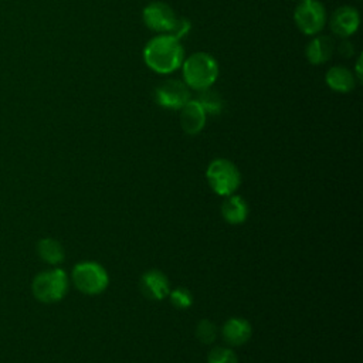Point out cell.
I'll return each mask as SVG.
<instances>
[{
    "label": "cell",
    "instance_id": "1",
    "mask_svg": "<svg viewBox=\"0 0 363 363\" xmlns=\"http://www.w3.org/2000/svg\"><path fill=\"white\" fill-rule=\"evenodd\" d=\"M184 60V50L180 40L159 34L150 38L143 48V61L152 71L157 74H170L182 67Z\"/></svg>",
    "mask_w": 363,
    "mask_h": 363
},
{
    "label": "cell",
    "instance_id": "2",
    "mask_svg": "<svg viewBox=\"0 0 363 363\" xmlns=\"http://www.w3.org/2000/svg\"><path fill=\"white\" fill-rule=\"evenodd\" d=\"M183 82L194 91L210 88L218 77V62L213 55L197 51L183 60Z\"/></svg>",
    "mask_w": 363,
    "mask_h": 363
},
{
    "label": "cell",
    "instance_id": "3",
    "mask_svg": "<svg viewBox=\"0 0 363 363\" xmlns=\"http://www.w3.org/2000/svg\"><path fill=\"white\" fill-rule=\"evenodd\" d=\"M210 187L220 196H230L241 183V174L237 166L227 159L213 160L206 172Z\"/></svg>",
    "mask_w": 363,
    "mask_h": 363
},
{
    "label": "cell",
    "instance_id": "4",
    "mask_svg": "<svg viewBox=\"0 0 363 363\" xmlns=\"http://www.w3.org/2000/svg\"><path fill=\"white\" fill-rule=\"evenodd\" d=\"M67 291L68 278L67 274L60 268L40 272L33 281L34 296L45 303L58 302L65 296Z\"/></svg>",
    "mask_w": 363,
    "mask_h": 363
},
{
    "label": "cell",
    "instance_id": "5",
    "mask_svg": "<svg viewBox=\"0 0 363 363\" xmlns=\"http://www.w3.org/2000/svg\"><path fill=\"white\" fill-rule=\"evenodd\" d=\"M72 281L81 292L88 295H96L104 292L109 284L105 268L94 261L77 264L72 269Z\"/></svg>",
    "mask_w": 363,
    "mask_h": 363
},
{
    "label": "cell",
    "instance_id": "6",
    "mask_svg": "<svg viewBox=\"0 0 363 363\" xmlns=\"http://www.w3.org/2000/svg\"><path fill=\"white\" fill-rule=\"evenodd\" d=\"M294 21L305 35H316L326 26L328 13L319 0H301L295 7Z\"/></svg>",
    "mask_w": 363,
    "mask_h": 363
},
{
    "label": "cell",
    "instance_id": "7",
    "mask_svg": "<svg viewBox=\"0 0 363 363\" xmlns=\"http://www.w3.org/2000/svg\"><path fill=\"white\" fill-rule=\"evenodd\" d=\"M155 99L166 109H180L191 99L190 88L180 79H166L155 89Z\"/></svg>",
    "mask_w": 363,
    "mask_h": 363
},
{
    "label": "cell",
    "instance_id": "8",
    "mask_svg": "<svg viewBox=\"0 0 363 363\" xmlns=\"http://www.w3.org/2000/svg\"><path fill=\"white\" fill-rule=\"evenodd\" d=\"M177 16L174 10L163 1L149 3L142 11V20L147 28L152 31L167 34L173 27Z\"/></svg>",
    "mask_w": 363,
    "mask_h": 363
},
{
    "label": "cell",
    "instance_id": "9",
    "mask_svg": "<svg viewBox=\"0 0 363 363\" xmlns=\"http://www.w3.org/2000/svg\"><path fill=\"white\" fill-rule=\"evenodd\" d=\"M359 24H360L359 11L352 6L337 7L329 18L330 31L340 38H349L350 35H353L357 31Z\"/></svg>",
    "mask_w": 363,
    "mask_h": 363
},
{
    "label": "cell",
    "instance_id": "10",
    "mask_svg": "<svg viewBox=\"0 0 363 363\" xmlns=\"http://www.w3.org/2000/svg\"><path fill=\"white\" fill-rule=\"evenodd\" d=\"M142 294L152 301L164 299L170 294V282L159 269H149L140 278Z\"/></svg>",
    "mask_w": 363,
    "mask_h": 363
},
{
    "label": "cell",
    "instance_id": "11",
    "mask_svg": "<svg viewBox=\"0 0 363 363\" xmlns=\"http://www.w3.org/2000/svg\"><path fill=\"white\" fill-rule=\"evenodd\" d=\"M206 119L207 113L196 99H190L180 108V125L187 135L200 133L206 125Z\"/></svg>",
    "mask_w": 363,
    "mask_h": 363
},
{
    "label": "cell",
    "instance_id": "12",
    "mask_svg": "<svg viewBox=\"0 0 363 363\" xmlns=\"http://www.w3.org/2000/svg\"><path fill=\"white\" fill-rule=\"evenodd\" d=\"M335 52V41L329 35H315L306 45V60L313 65L328 62Z\"/></svg>",
    "mask_w": 363,
    "mask_h": 363
},
{
    "label": "cell",
    "instance_id": "13",
    "mask_svg": "<svg viewBox=\"0 0 363 363\" xmlns=\"http://www.w3.org/2000/svg\"><path fill=\"white\" fill-rule=\"evenodd\" d=\"M325 82L332 91L346 94L354 89L357 81L353 75V71L343 65H335L326 71Z\"/></svg>",
    "mask_w": 363,
    "mask_h": 363
},
{
    "label": "cell",
    "instance_id": "14",
    "mask_svg": "<svg viewBox=\"0 0 363 363\" xmlns=\"http://www.w3.org/2000/svg\"><path fill=\"white\" fill-rule=\"evenodd\" d=\"M223 337L230 346H241L251 337V325L247 319L231 318L223 326Z\"/></svg>",
    "mask_w": 363,
    "mask_h": 363
},
{
    "label": "cell",
    "instance_id": "15",
    "mask_svg": "<svg viewBox=\"0 0 363 363\" xmlns=\"http://www.w3.org/2000/svg\"><path fill=\"white\" fill-rule=\"evenodd\" d=\"M221 214L227 223L241 224L247 220L248 206L242 197L231 196L223 201Z\"/></svg>",
    "mask_w": 363,
    "mask_h": 363
},
{
    "label": "cell",
    "instance_id": "16",
    "mask_svg": "<svg viewBox=\"0 0 363 363\" xmlns=\"http://www.w3.org/2000/svg\"><path fill=\"white\" fill-rule=\"evenodd\" d=\"M38 255L48 264H60L64 259V248L54 238H44L37 245Z\"/></svg>",
    "mask_w": 363,
    "mask_h": 363
},
{
    "label": "cell",
    "instance_id": "17",
    "mask_svg": "<svg viewBox=\"0 0 363 363\" xmlns=\"http://www.w3.org/2000/svg\"><path fill=\"white\" fill-rule=\"evenodd\" d=\"M196 101L203 106L206 113L218 115L223 111V98L217 91L211 89V86L199 91Z\"/></svg>",
    "mask_w": 363,
    "mask_h": 363
},
{
    "label": "cell",
    "instance_id": "18",
    "mask_svg": "<svg viewBox=\"0 0 363 363\" xmlns=\"http://www.w3.org/2000/svg\"><path fill=\"white\" fill-rule=\"evenodd\" d=\"M196 336L201 343L210 345L214 342V339L217 336V328L211 320L203 319L199 322V325L196 328Z\"/></svg>",
    "mask_w": 363,
    "mask_h": 363
},
{
    "label": "cell",
    "instance_id": "19",
    "mask_svg": "<svg viewBox=\"0 0 363 363\" xmlns=\"http://www.w3.org/2000/svg\"><path fill=\"white\" fill-rule=\"evenodd\" d=\"M207 363H238V359L230 347L217 346L210 350Z\"/></svg>",
    "mask_w": 363,
    "mask_h": 363
},
{
    "label": "cell",
    "instance_id": "20",
    "mask_svg": "<svg viewBox=\"0 0 363 363\" xmlns=\"http://www.w3.org/2000/svg\"><path fill=\"white\" fill-rule=\"evenodd\" d=\"M169 295H170V302L177 309H187L193 303V295L187 288H176Z\"/></svg>",
    "mask_w": 363,
    "mask_h": 363
},
{
    "label": "cell",
    "instance_id": "21",
    "mask_svg": "<svg viewBox=\"0 0 363 363\" xmlns=\"http://www.w3.org/2000/svg\"><path fill=\"white\" fill-rule=\"evenodd\" d=\"M191 28V24H190V20H187L186 17H177L173 27L170 28V31L167 33L169 35L180 40L183 38Z\"/></svg>",
    "mask_w": 363,
    "mask_h": 363
},
{
    "label": "cell",
    "instance_id": "22",
    "mask_svg": "<svg viewBox=\"0 0 363 363\" xmlns=\"http://www.w3.org/2000/svg\"><path fill=\"white\" fill-rule=\"evenodd\" d=\"M335 50L343 58H350L354 54L353 44L347 38H342V41L339 44H335Z\"/></svg>",
    "mask_w": 363,
    "mask_h": 363
},
{
    "label": "cell",
    "instance_id": "23",
    "mask_svg": "<svg viewBox=\"0 0 363 363\" xmlns=\"http://www.w3.org/2000/svg\"><path fill=\"white\" fill-rule=\"evenodd\" d=\"M353 75H354V78H356L357 82H362V57H359L357 61H356Z\"/></svg>",
    "mask_w": 363,
    "mask_h": 363
},
{
    "label": "cell",
    "instance_id": "24",
    "mask_svg": "<svg viewBox=\"0 0 363 363\" xmlns=\"http://www.w3.org/2000/svg\"><path fill=\"white\" fill-rule=\"evenodd\" d=\"M294 1H301V0H294Z\"/></svg>",
    "mask_w": 363,
    "mask_h": 363
},
{
    "label": "cell",
    "instance_id": "25",
    "mask_svg": "<svg viewBox=\"0 0 363 363\" xmlns=\"http://www.w3.org/2000/svg\"><path fill=\"white\" fill-rule=\"evenodd\" d=\"M357 1H360V0H357Z\"/></svg>",
    "mask_w": 363,
    "mask_h": 363
}]
</instances>
